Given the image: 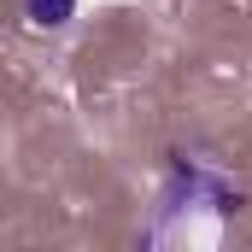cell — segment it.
Returning <instances> with one entry per match:
<instances>
[{
	"label": "cell",
	"instance_id": "obj_2",
	"mask_svg": "<svg viewBox=\"0 0 252 252\" xmlns=\"http://www.w3.org/2000/svg\"><path fill=\"white\" fill-rule=\"evenodd\" d=\"M70 18H76V0H24V24H30V30H47V35H53Z\"/></svg>",
	"mask_w": 252,
	"mask_h": 252
},
{
	"label": "cell",
	"instance_id": "obj_1",
	"mask_svg": "<svg viewBox=\"0 0 252 252\" xmlns=\"http://www.w3.org/2000/svg\"><path fill=\"white\" fill-rule=\"evenodd\" d=\"M164 205H211V211H241V188H229L211 164H199L188 153H170V182H164Z\"/></svg>",
	"mask_w": 252,
	"mask_h": 252
}]
</instances>
